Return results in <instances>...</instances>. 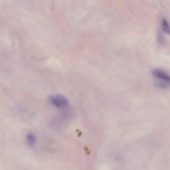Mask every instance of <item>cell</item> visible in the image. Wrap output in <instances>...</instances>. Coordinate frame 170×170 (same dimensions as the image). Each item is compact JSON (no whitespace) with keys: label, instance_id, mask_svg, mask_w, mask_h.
I'll use <instances>...</instances> for the list:
<instances>
[{"label":"cell","instance_id":"6da1fadb","mask_svg":"<svg viewBox=\"0 0 170 170\" xmlns=\"http://www.w3.org/2000/svg\"><path fill=\"white\" fill-rule=\"evenodd\" d=\"M51 103L59 108H65L69 105V102L66 97L60 94H54L50 97Z\"/></svg>","mask_w":170,"mask_h":170},{"label":"cell","instance_id":"7a4b0ae2","mask_svg":"<svg viewBox=\"0 0 170 170\" xmlns=\"http://www.w3.org/2000/svg\"><path fill=\"white\" fill-rule=\"evenodd\" d=\"M152 75L154 77L160 80H162L165 82H170V76L165 72L164 71L160 69H155L152 72Z\"/></svg>","mask_w":170,"mask_h":170},{"label":"cell","instance_id":"3957f363","mask_svg":"<svg viewBox=\"0 0 170 170\" xmlns=\"http://www.w3.org/2000/svg\"><path fill=\"white\" fill-rule=\"evenodd\" d=\"M162 28L163 31L170 35V23L167 19H163L162 21Z\"/></svg>","mask_w":170,"mask_h":170},{"label":"cell","instance_id":"277c9868","mask_svg":"<svg viewBox=\"0 0 170 170\" xmlns=\"http://www.w3.org/2000/svg\"><path fill=\"white\" fill-rule=\"evenodd\" d=\"M27 143L30 145H33L35 143L36 141V138L35 136V135L33 134H28L27 135Z\"/></svg>","mask_w":170,"mask_h":170}]
</instances>
